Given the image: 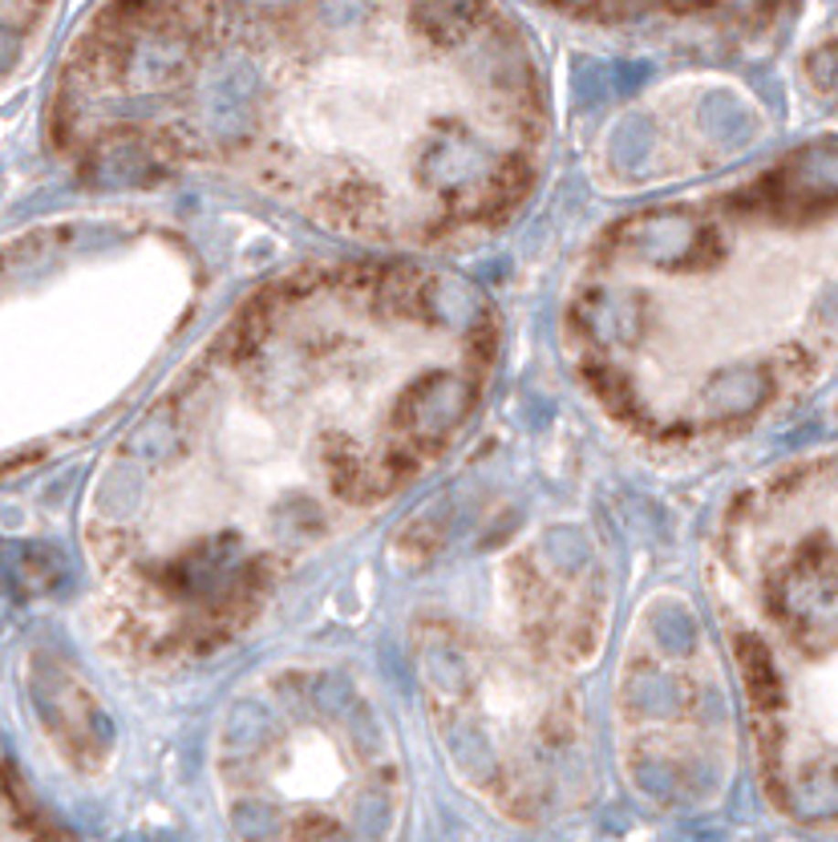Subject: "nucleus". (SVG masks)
<instances>
[{"mask_svg": "<svg viewBox=\"0 0 838 842\" xmlns=\"http://www.w3.org/2000/svg\"><path fill=\"white\" fill-rule=\"evenodd\" d=\"M705 595L769 810L838 835V446L725 502Z\"/></svg>", "mask_w": 838, "mask_h": 842, "instance_id": "20e7f679", "label": "nucleus"}, {"mask_svg": "<svg viewBox=\"0 0 838 842\" xmlns=\"http://www.w3.org/2000/svg\"><path fill=\"white\" fill-rule=\"evenodd\" d=\"M498 373L462 271L341 259L271 276L158 381L114 446L90 551L114 644L191 668L454 454Z\"/></svg>", "mask_w": 838, "mask_h": 842, "instance_id": "f257e3e1", "label": "nucleus"}, {"mask_svg": "<svg viewBox=\"0 0 838 842\" xmlns=\"http://www.w3.org/2000/svg\"><path fill=\"white\" fill-rule=\"evenodd\" d=\"M101 183L211 179L381 251L503 231L547 163V81L498 0H106L58 89Z\"/></svg>", "mask_w": 838, "mask_h": 842, "instance_id": "f03ea898", "label": "nucleus"}, {"mask_svg": "<svg viewBox=\"0 0 838 842\" xmlns=\"http://www.w3.org/2000/svg\"><path fill=\"white\" fill-rule=\"evenodd\" d=\"M563 357L656 454H713L838 385V138L611 219L563 288Z\"/></svg>", "mask_w": 838, "mask_h": 842, "instance_id": "7ed1b4c3", "label": "nucleus"}, {"mask_svg": "<svg viewBox=\"0 0 838 842\" xmlns=\"http://www.w3.org/2000/svg\"><path fill=\"white\" fill-rule=\"evenodd\" d=\"M604 612L596 559L568 531H547L494 563L491 600L470 636L454 624L438 628L466 652L421 648L434 721L503 685V709L466 757V778L511 818H543L576 782V685L604 640Z\"/></svg>", "mask_w": 838, "mask_h": 842, "instance_id": "39448f33", "label": "nucleus"}, {"mask_svg": "<svg viewBox=\"0 0 838 842\" xmlns=\"http://www.w3.org/2000/svg\"><path fill=\"white\" fill-rule=\"evenodd\" d=\"M563 21L608 33L693 37V33H749L778 13L781 0H535Z\"/></svg>", "mask_w": 838, "mask_h": 842, "instance_id": "0eeeda50", "label": "nucleus"}, {"mask_svg": "<svg viewBox=\"0 0 838 842\" xmlns=\"http://www.w3.org/2000/svg\"><path fill=\"white\" fill-rule=\"evenodd\" d=\"M215 790L239 835L373 838L398 818L405 774L361 680L300 664L268 672L228 709Z\"/></svg>", "mask_w": 838, "mask_h": 842, "instance_id": "423d86ee", "label": "nucleus"}]
</instances>
